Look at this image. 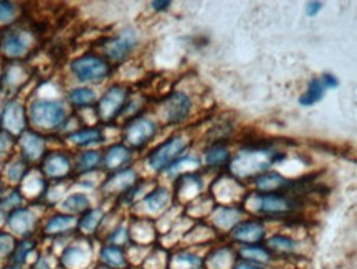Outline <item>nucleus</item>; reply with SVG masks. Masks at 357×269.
Segmentation results:
<instances>
[{"instance_id":"9b49d317","label":"nucleus","mask_w":357,"mask_h":269,"mask_svg":"<svg viewBox=\"0 0 357 269\" xmlns=\"http://www.w3.org/2000/svg\"><path fill=\"white\" fill-rule=\"evenodd\" d=\"M157 134V124L149 117H138L126 127V142L132 147H144Z\"/></svg>"},{"instance_id":"2f4dec72","label":"nucleus","mask_w":357,"mask_h":269,"mask_svg":"<svg viewBox=\"0 0 357 269\" xmlns=\"http://www.w3.org/2000/svg\"><path fill=\"white\" fill-rule=\"evenodd\" d=\"M214 222L217 227L223 228V230H232V228L240 222V211L235 209H228V206H222V209L215 213Z\"/></svg>"},{"instance_id":"9d476101","label":"nucleus","mask_w":357,"mask_h":269,"mask_svg":"<svg viewBox=\"0 0 357 269\" xmlns=\"http://www.w3.org/2000/svg\"><path fill=\"white\" fill-rule=\"evenodd\" d=\"M230 238L240 246L258 245L264 238V225L260 220H240L230 230Z\"/></svg>"},{"instance_id":"4c0bfd02","label":"nucleus","mask_w":357,"mask_h":269,"mask_svg":"<svg viewBox=\"0 0 357 269\" xmlns=\"http://www.w3.org/2000/svg\"><path fill=\"white\" fill-rule=\"evenodd\" d=\"M58 266V256L53 251H47V253H38L37 259L32 264V269H56Z\"/></svg>"},{"instance_id":"37998d69","label":"nucleus","mask_w":357,"mask_h":269,"mask_svg":"<svg viewBox=\"0 0 357 269\" xmlns=\"http://www.w3.org/2000/svg\"><path fill=\"white\" fill-rule=\"evenodd\" d=\"M321 83H323V86L326 88V91L328 90H336V88H339V79L338 76H334L333 73H323L319 76Z\"/></svg>"},{"instance_id":"bb28decb","label":"nucleus","mask_w":357,"mask_h":269,"mask_svg":"<svg viewBox=\"0 0 357 269\" xmlns=\"http://www.w3.org/2000/svg\"><path fill=\"white\" fill-rule=\"evenodd\" d=\"M90 205H91L90 198H88L85 193H73V195H70L68 198H65V200L61 202L60 210L61 213L77 217V215L86 213V211L90 210Z\"/></svg>"},{"instance_id":"49530a36","label":"nucleus","mask_w":357,"mask_h":269,"mask_svg":"<svg viewBox=\"0 0 357 269\" xmlns=\"http://www.w3.org/2000/svg\"><path fill=\"white\" fill-rule=\"evenodd\" d=\"M321 10H323V2H308L306 3V15L308 17H316Z\"/></svg>"},{"instance_id":"412c9836","label":"nucleus","mask_w":357,"mask_h":269,"mask_svg":"<svg viewBox=\"0 0 357 269\" xmlns=\"http://www.w3.org/2000/svg\"><path fill=\"white\" fill-rule=\"evenodd\" d=\"M255 185L262 192H281L286 190V187H289V185H293V182L286 180L278 172H264L255 180Z\"/></svg>"},{"instance_id":"a878e982","label":"nucleus","mask_w":357,"mask_h":269,"mask_svg":"<svg viewBox=\"0 0 357 269\" xmlns=\"http://www.w3.org/2000/svg\"><path fill=\"white\" fill-rule=\"evenodd\" d=\"M237 263V254H233L230 248H219L215 250L210 256H207L205 264L210 269H233Z\"/></svg>"},{"instance_id":"c756f323","label":"nucleus","mask_w":357,"mask_h":269,"mask_svg":"<svg viewBox=\"0 0 357 269\" xmlns=\"http://www.w3.org/2000/svg\"><path fill=\"white\" fill-rule=\"evenodd\" d=\"M268 250L278 254H293L298 251V241L286 235H273L267 241Z\"/></svg>"},{"instance_id":"cd10ccee","label":"nucleus","mask_w":357,"mask_h":269,"mask_svg":"<svg viewBox=\"0 0 357 269\" xmlns=\"http://www.w3.org/2000/svg\"><path fill=\"white\" fill-rule=\"evenodd\" d=\"M238 258L241 259H250V261L260 263V264H267L271 261V251L268 250V246L263 245H246V246H240L238 250Z\"/></svg>"},{"instance_id":"603ef678","label":"nucleus","mask_w":357,"mask_h":269,"mask_svg":"<svg viewBox=\"0 0 357 269\" xmlns=\"http://www.w3.org/2000/svg\"><path fill=\"white\" fill-rule=\"evenodd\" d=\"M6 269H24V268H20V266H15V264H10V266H7Z\"/></svg>"},{"instance_id":"6e6552de","label":"nucleus","mask_w":357,"mask_h":269,"mask_svg":"<svg viewBox=\"0 0 357 269\" xmlns=\"http://www.w3.org/2000/svg\"><path fill=\"white\" fill-rule=\"evenodd\" d=\"M127 95H129V91H127L126 86L114 85L109 88L103 95V98L100 99V117L103 121H111V119L116 117L125 109L127 103Z\"/></svg>"},{"instance_id":"c03bdc74","label":"nucleus","mask_w":357,"mask_h":269,"mask_svg":"<svg viewBox=\"0 0 357 269\" xmlns=\"http://www.w3.org/2000/svg\"><path fill=\"white\" fill-rule=\"evenodd\" d=\"M233 269H267V266H264V264L250 261V259L237 258V263L235 266H233Z\"/></svg>"},{"instance_id":"8fccbe9b","label":"nucleus","mask_w":357,"mask_h":269,"mask_svg":"<svg viewBox=\"0 0 357 269\" xmlns=\"http://www.w3.org/2000/svg\"><path fill=\"white\" fill-rule=\"evenodd\" d=\"M3 223H7V220H6V215H3V210L0 209V227H2Z\"/></svg>"},{"instance_id":"5701e85b","label":"nucleus","mask_w":357,"mask_h":269,"mask_svg":"<svg viewBox=\"0 0 357 269\" xmlns=\"http://www.w3.org/2000/svg\"><path fill=\"white\" fill-rule=\"evenodd\" d=\"M131 161V151L122 144H116L113 147L108 149L106 156L103 158V164L106 169L116 170L121 169L122 165H126Z\"/></svg>"},{"instance_id":"09e8293b","label":"nucleus","mask_w":357,"mask_h":269,"mask_svg":"<svg viewBox=\"0 0 357 269\" xmlns=\"http://www.w3.org/2000/svg\"><path fill=\"white\" fill-rule=\"evenodd\" d=\"M8 145H10V142H8V140L3 138V136H0V152L6 151Z\"/></svg>"},{"instance_id":"72a5a7b5","label":"nucleus","mask_w":357,"mask_h":269,"mask_svg":"<svg viewBox=\"0 0 357 269\" xmlns=\"http://www.w3.org/2000/svg\"><path fill=\"white\" fill-rule=\"evenodd\" d=\"M68 99L74 106H90L96 101V92L90 88H77V90L70 92Z\"/></svg>"},{"instance_id":"7c9ffc66","label":"nucleus","mask_w":357,"mask_h":269,"mask_svg":"<svg viewBox=\"0 0 357 269\" xmlns=\"http://www.w3.org/2000/svg\"><path fill=\"white\" fill-rule=\"evenodd\" d=\"M70 140L77 145H90L103 140V132L98 127H86V129L70 134Z\"/></svg>"},{"instance_id":"7ed1b4c3","label":"nucleus","mask_w":357,"mask_h":269,"mask_svg":"<svg viewBox=\"0 0 357 269\" xmlns=\"http://www.w3.org/2000/svg\"><path fill=\"white\" fill-rule=\"evenodd\" d=\"M66 109L61 101L38 99L30 106V121L38 129H56L65 122Z\"/></svg>"},{"instance_id":"4be33fe9","label":"nucleus","mask_w":357,"mask_h":269,"mask_svg":"<svg viewBox=\"0 0 357 269\" xmlns=\"http://www.w3.org/2000/svg\"><path fill=\"white\" fill-rule=\"evenodd\" d=\"M20 145L24 156L30 161H35V158L42 157L43 151H45V139L35 132H25L20 139Z\"/></svg>"},{"instance_id":"39448f33","label":"nucleus","mask_w":357,"mask_h":269,"mask_svg":"<svg viewBox=\"0 0 357 269\" xmlns=\"http://www.w3.org/2000/svg\"><path fill=\"white\" fill-rule=\"evenodd\" d=\"M187 145L189 140L184 136H174V138L167 139L166 142H162L159 147H156L149 154L148 165L156 172L167 169V167L172 165V162L177 161L179 156H182Z\"/></svg>"},{"instance_id":"f03ea898","label":"nucleus","mask_w":357,"mask_h":269,"mask_svg":"<svg viewBox=\"0 0 357 269\" xmlns=\"http://www.w3.org/2000/svg\"><path fill=\"white\" fill-rule=\"evenodd\" d=\"M283 157L280 152L271 149H248V151L238 152V156L232 162V172L238 177H248L255 174H264L270 165Z\"/></svg>"},{"instance_id":"423d86ee","label":"nucleus","mask_w":357,"mask_h":269,"mask_svg":"<svg viewBox=\"0 0 357 269\" xmlns=\"http://www.w3.org/2000/svg\"><path fill=\"white\" fill-rule=\"evenodd\" d=\"M70 68H72L74 76L83 83L100 81V79H104L111 72V66H109L108 61L95 55L79 56V58L70 65Z\"/></svg>"},{"instance_id":"3c124183","label":"nucleus","mask_w":357,"mask_h":269,"mask_svg":"<svg viewBox=\"0 0 357 269\" xmlns=\"http://www.w3.org/2000/svg\"><path fill=\"white\" fill-rule=\"evenodd\" d=\"M93 269H109V268H106V266H103V264H101V263H98Z\"/></svg>"},{"instance_id":"79ce46f5","label":"nucleus","mask_w":357,"mask_h":269,"mask_svg":"<svg viewBox=\"0 0 357 269\" xmlns=\"http://www.w3.org/2000/svg\"><path fill=\"white\" fill-rule=\"evenodd\" d=\"M198 162L196 158H182V161L179 162H174L169 169H167V174H175V172L185 169V167H197Z\"/></svg>"},{"instance_id":"a19ab883","label":"nucleus","mask_w":357,"mask_h":269,"mask_svg":"<svg viewBox=\"0 0 357 269\" xmlns=\"http://www.w3.org/2000/svg\"><path fill=\"white\" fill-rule=\"evenodd\" d=\"M17 8L10 2H0V22H10L15 17Z\"/></svg>"},{"instance_id":"f3484780","label":"nucleus","mask_w":357,"mask_h":269,"mask_svg":"<svg viewBox=\"0 0 357 269\" xmlns=\"http://www.w3.org/2000/svg\"><path fill=\"white\" fill-rule=\"evenodd\" d=\"M37 245L38 241L35 238H25L22 240L20 243H17L15 251L12 254V264L15 266L24 268L26 264H33L35 259L38 256V251H37Z\"/></svg>"},{"instance_id":"20e7f679","label":"nucleus","mask_w":357,"mask_h":269,"mask_svg":"<svg viewBox=\"0 0 357 269\" xmlns=\"http://www.w3.org/2000/svg\"><path fill=\"white\" fill-rule=\"evenodd\" d=\"M93 258V246L85 236H74L66 248L58 254L60 268L63 269H88L91 266Z\"/></svg>"},{"instance_id":"c85d7f7f","label":"nucleus","mask_w":357,"mask_h":269,"mask_svg":"<svg viewBox=\"0 0 357 269\" xmlns=\"http://www.w3.org/2000/svg\"><path fill=\"white\" fill-rule=\"evenodd\" d=\"M324 95H326V88L323 86V83H321L319 76L312 78L311 81L308 83L306 91H304L301 98H299V104L304 106V108H311V106L319 103V101L324 98Z\"/></svg>"},{"instance_id":"aec40b11","label":"nucleus","mask_w":357,"mask_h":269,"mask_svg":"<svg viewBox=\"0 0 357 269\" xmlns=\"http://www.w3.org/2000/svg\"><path fill=\"white\" fill-rule=\"evenodd\" d=\"M3 124L12 134H20L25 127V111L24 108L15 101L7 104L6 113H3Z\"/></svg>"},{"instance_id":"58836bf2","label":"nucleus","mask_w":357,"mask_h":269,"mask_svg":"<svg viewBox=\"0 0 357 269\" xmlns=\"http://www.w3.org/2000/svg\"><path fill=\"white\" fill-rule=\"evenodd\" d=\"M17 240L12 233L0 231V259L12 258L13 251H15Z\"/></svg>"},{"instance_id":"2eb2a0df","label":"nucleus","mask_w":357,"mask_h":269,"mask_svg":"<svg viewBox=\"0 0 357 269\" xmlns=\"http://www.w3.org/2000/svg\"><path fill=\"white\" fill-rule=\"evenodd\" d=\"M30 50V38L24 32H7L2 38V51L10 58H20Z\"/></svg>"},{"instance_id":"6ab92c4d","label":"nucleus","mask_w":357,"mask_h":269,"mask_svg":"<svg viewBox=\"0 0 357 269\" xmlns=\"http://www.w3.org/2000/svg\"><path fill=\"white\" fill-rule=\"evenodd\" d=\"M205 259L191 250H182L169 258V269H202Z\"/></svg>"},{"instance_id":"ddd939ff","label":"nucleus","mask_w":357,"mask_h":269,"mask_svg":"<svg viewBox=\"0 0 357 269\" xmlns=\"http://www.w3.org/2000/svg\"><path fill=\"white\" fill-rule=\"evenodd\" d=\"M78 228V218L73 215L58 213L47 220L43 227V235L48 238H60L66 235H74Z\"/></svg>"},{"instance_id":"f704fd0d","label":"nucleus","mask_w":357,"mask_h":269,"mask_svg":"<svg viewBox=\"0 0 357 269\" xmlns=\"http://www.w3.org/2000/svg\"><path fill=\"white\" fill-rule=\"evenodd\" d=\"M131 241V233L129 228L125 227V225H119V227L114 228V230L109 233L108 238H106V243L121 246V248H126Z\"/></svg>"},{"instance_id":"473e14b6","label":"nucleus","mask_w":357,"mask_h":269,"mask_svg":"<svg viewBox=\"0 0 357 269\" xmlns=\"http://www.w3.org/2000/svg\"><path fill=\"white\" fill-rule=\"evenodd\" d=\"M228 157H230V152H228L227 147H223V145H214V147L207 151L205 162L210 167H219L225 164L228 161Z\"/></svg>"},{"instance_id":"0eeeda50","label":"nucleus","mask_w":357,"mask_h":269,"mask_svg":"<svg viewBox=\"0 0 357 269\" xmlns=\"http://www.w3.org/2000/svg\"><path fill=\"white\" fill-rule=\"evenodd\" d=\"M7 227L8 233H12L13 236H19L20 240L32 238L37 231L38 217L30 209H17L7 217Z\"/></svg>"},{"instance_id":"ea45409f","label":"nucleus","mask_w":357,"mask_h":269,"mask_svg":"<svg viewBox=\"0 0 357 269\" xmlns=\"http://www.w3.org/2000/svg\"><path fill=\"white\" fill-rule=\"evenodd\" d=\"M25 174V164L24 162H15L7 169V175L12 182H19V180L24 177Z\"/></svg>"},{"instance_id":"f257e3e1","label":"nucleus","mask_w":357,"mask_h":269,"mask_svg":"<svg viewBox=\"0 0 357 269\" xmlns=\"http://www.w3.org/2000/svg\"><path fill=\"white\" fill-rule=\"evenodd\" d=\"M299 202L293 197V193L286 190L281 192H262L251 197L250 209L257 215L268 218L289 217L299 210Z\"/></svg>"},{"instance_id":"a211bd4d","label":"nucleus","mask_w":357,"mask_h":269,"mask_svg":"<svg viewBox=\"0 0 357 269\" xmlns=\"http://www.w3.org/2000/svg\"><path fill=\"white\" fill-rule=\"evenodd\" d=\"M104 220V211L101 209H90L86 213L81 215V218H78V228L77 231L81 236H93L96 235V231L100 230L101 225Z\"/></svg>"},{"instance_id":"f8f14e48","label":"nucleus","mask_w":357,"mask_h":269,"mask_svg":"<svg viewBox=\"0 0 357 269\" xmlns=\"http://www.w3.org/2000/svg\"><path fill=\"white\" fill-rule=\"evenodd\" d=\"M138 45V37H136L134 30H122L118 37H114L106 43V55L109 60L113 61H122L129 53L134 50V47Z\"/></svg>"},{"instance_id":"4468645a","label":"nucleus","mask_w":357,"mask_h":269,"mask_svg":"<svg viewBox=\"0 0 357 269\" xmlns=\"http://www.w3.org/2000/svg\"><path fill=\"white\" fill-rule=\"evenodd\" d=\"M98 259L103 266L109 269H122L129 266V259H127L126 248H121V246L104 243L100 248Z\"/></svg>"},{"instance_id":"a18cd8bd","label":"nucleus","mask_w":357,"mask_h":269,"mask_svg":"<svg viewBox=\"0 0 357 269\" xmlns=\"http://www.w3.org/2000/svg\"><path fill=\"white\" fill-rule=\"evenodd\" d=\"M20 204H22V197L17 192H12L10 195L3 200L2 205H3V209H15V206H19Z\"/></svg>"},{"instance_id":"864d4df0","label":"nucleus","mask_w":357,"mask_h":269,"mask_svg":"<svg viewBox=\"0 0 357 269\" xmlns=\"http://www.w3.org/2000/svg\"><path fill=\"white\" fill-rule=\"evenodd\" d=\"M122 269H134V268H129V266H127V268H122Z\"/></svg>"},{"instance_id":"c9c22d12","label":"nucleus","mask_w":357,"mask_h":269,"mask_svg":"<svg viewBox=\"0 0 357 269\" xmlns=\"http://www.w3.org/2000/svg\"><path fill=\"white\" fill-rule=\"evenodd\" d=\"M101 161H103V157H101L100 152H96V151L83 152L78 158V170H81V172L95 170L96 167L101 164Z\"/></svg>"},{"instance_id":"de8ad7c7","label":"nucleus","mask_w":357,"mask_h":269,"mask_svg":"<svg viewBox=\"0 0 357 269\" xmlns=\"http://www.w3.org/2000/svg\"><path fill=\"white\" fill-rule=\"evenodd\" d=\"M151 6H152L154 10L161 12V10H166L167 7H170V2H167V0H164V2H152Z\"/></svg>"},{"instance_id":"b1692460","label":"nucleus","mask_w":357,"mask_h":269,"mask_svg":"<svg viewBox=\"0 0 357 269\" xmlns=\"http://www.w3.org/2000/svg\"><path fill=\"white\" fill-rule=\"evenodd\" d=\"M169 202H170L169 190L164 187H159L157 190L151 192L148 197L144 198L143 205H144V210L148 211V213L157 215V213H161V211L164 210L167 205H169Z\"/></svg>"},{"instance_id":"dca6fc26","label":"nucleus","mask_w":357,"mask_h":269,"mask_svg":"<svg viewBox=\"0 0 357 269\" xmlns=\"http://www.w3.org/2000/svg\"><path fill=\"white\" fill-rule=\"evenodd\" d=\"M43 172L50 179H63L72 172V161L65 154L51 152L43 161Z\"/></svg>"},{"instance_id":"5fc2aeb1","label":"nucleus","mask_w":357,"mask_h":269,"mask_svg":"<svg viewBox=\"0 0 357 269\" xmlns=\"http://www.w3.org/2000/svg\"><path fill=\"white\" fill-rule=\"evenodd\" d=\"M56 269H63V268H60V266H58V268H56Z\"/></svg>"},{"instance_id":"1a4fd4ad","label":"nucleus","mask_w":357,"mask_h":269,"mask_svg":"<svg viewBox=\"0 0 357 269\" xmlns=\"http://www.w3.org/2000/svg\"><path fill=\"white\" fill-rule=\"evenodd\" d=\"M192 101L182 91L172 92L162 103V113H164L166 122L169 124H179L191 116Z\"/></svg>"},{"instance_id":"393cba45","label":"nucleus","mask_w":357,"mask_h":269,"mask_svg":"<svg viewBox=\"0 0 357 269\" xmlns=\"http://www.w3.org/2000/svg\"><path fill=\"white\" fill-rule=\"evenodd\" d=\"M136 182V172L134 170H122L114 175L104 184L103 190L106 193H122L127 188H131Z\"/></svg>"},{"instance_id":"e433bc0d","label":"nucleus","mask_w":357,"mask_h":269,"mask_svg":"<svg viewBox=\"0 0 357 269\" xmlns=\"http://www.w3.org/2000/svg\"><path fill=\"white\" fill-rule=\"evenodd\" d=\"M202 190V180L200 177H193V175H184L179 180V193L185 195V193H191L196 195Z\"/></svg>"}]
</instances>
